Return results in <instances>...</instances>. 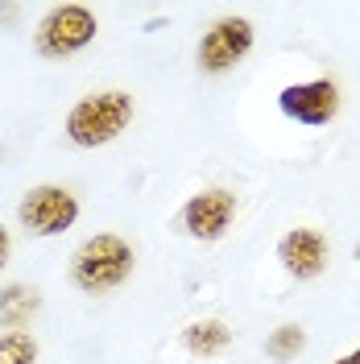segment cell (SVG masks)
Returning <instances> with one entry per match:
<instances>
[{
    "label": "cell",
    "mask_w": 360,
    "mask_h": 364,
    "mask_svg": "<svg viewBox=\"0 0 360 364\" xmlns=\"http://www.w3.org/2000/svg\"><path fill=\"white\" fill-rule=\"evenodd\" d=\"M232 220H236V199H232V191H220V186L191 195L182 207V228L195 240H220L232 228Z\"/></svg>",
    "instance_id": "cell-7"
},
{
    "label": "cell",
    "mask_w": 360,
    "mask_h": 364,
    "mask_svg": "<svg viewBox=\"0 0 360 364\" xmlns=\"http://www.w3.org/2000/svg\"><path fill=\"white\" fill-rule=\"evenodd\" d=\"M0 364H38V343L25 331L0 336Z\"/></svg>",
    "instance_id": "cell-12"
},
{
    "label": "cell",
    "mask_w": 360,
    "mask_h": 364,
    "mask_svg": "<svg viewBox=\"0 0 360 364\" xmlns=\"http://www.w3.org/2000/svg\"><path fill=\"white\" fill-rule=\"evenodd\" d=\"M133 273V249L125 236L116 232H100V236H88L75 257H70V277L83 294H108L116 290L125 277Z\"/></svg>",
    "instance_id": "cell-2"
},
{
    "label": "cell",
    "mask_w": 360,
    "mask_h": 364,
    "mask_svg": "<svg viewBox=\"0 0 360 364\" xmlns=\"http://www.w3.org/2000/svg\"><path fill=\"white\" fill-rule=\"evenodd\" d=\"M182 343H186L191 356H220L232 343V327H224L220 318H199L182 331Z\"/></svg>",
    "instance_id": "cell-9"
},
{
    "label": "cell",
    "mask_w": 360,
    "mask_h": 364,
    "mask_svg": "<svg viewBox=\"0 0 360 364\" xmlns=\"http://www.w3.org/2000/svg\"><path fill=\"white\" fill-rule=\"evenodd\" d=\"M302 348H307V331H302L298 323H282V327L273 331L270 340H265V352H270V360H294Z\"/></svg>",
    "instance_id": "cell-11"
},
{
    "label": "cell",
    "mask_w": 360,
    "mask_h": 364,
    "mask_svg": "<svg viewBox=\"0 0 360 364\" xmlns=\"http://www.w3.org/2000/svg\"><path fill=\"white\" fill-rule=\"evenodd\" d=\"M277 261L298 282L319 277V273L327 269V240L319 236L315 228H294V232L282 236V245H277Z\"/></svg>",
    "instance_id": "cell-8"
},
{
    "label": "cell",
    "mask_w": 360,
    "mask_h": 364,
    "mask_svg": "<svg viewBox=\"0 0 360 364\" xmlns=\"http://www.w3.org/2000/svg\"><path fill=\"white\" fill-rule=\"evenodd\" d=\"M17 215H21V224L33 232V236H58V232H67L75 220H79V199L70 195L67 186H33V191H25L21 207H17Z\"/></svg>",
    "instance_id": "cell-4"
},
{
    "label": "cell",
    "mask_w": 360,
    "mask_h": 364,
    "mask_svg": "<svg viewBox=\"0 0 360 364\" xmlns=\"http://www.w3.org/2000/svg\"><path fill=\"white\" fill-rule=\"evenodd\" d=\"M248 50H253V25L245 17H220L199 42V67L207 75H220L236 67Z\"/></svg>",
    "instance_id": "cell-5"
},
{
    "label": "cell",
    "mask_w": 360,
    "mask_h": 364,
    "mask_svg": "<svg viewBox=\"0 0 360 364\" xmlns=\"http://www.w3.org/2000/svg\"><path fill=\"white\" fill-rule=\"evenodd\" d=\"M38 311H42V294L38 290H29V286H4L0 290V323L4 327L21 331Z\"/></svg>",
    "instance_id": "cell-10"
},
{
    "label": "cell",
    "mask_w": 360,
    "mask_h": 364,
    "mask_svg": "<svg viewBox=\"0 0 360 364\" xmlns=\"http://www.w3.org/2000/svg\"><path fill=\"white\" fill-rule=\"evenodd\" d=\"M133 95L129 91H91L67 112V136L79 149H100L133 124Z\"/></svg>",
    "instance_id": "cell-1"
},
{
    "label": "cell",
    "mask_w": 360,
    "mask_h": 364,
    "mask_svg": "<svg viewBox=\"0 0 360 364\" xmlns=\"http://www.w3.org/2000/svg\"><path fill=\"white\" fill-rule=\"evenodd\" d=\"M356 257H360V245H356Z\"/></svg>",
    "instance_id": "cell-15"
},
{
    "label": "cell",
    "mask_w": 360,
    "mask_h": 364,
    "mask_svg": "<svg viewBox=\"0 0 360 364\" xmlns=\"http://www.w3.org/2000/svg\"><path fill=\"white\" fill-rule=\"evenodd\" d=\"M336 364H360V348H352V352H348V356H339Z\"/></svg>",
    "instance_id": "cell-14"
},
{
    "label": "cell",
    "mask_w": 360,
    "mask_h": 364,
    "mask_svg": "<svg viewBox=\"0 0 360 364\" xmlns=\"http://www.w3.org/2000/svg\"><path fill=\"white\" fill-rule=\"evenodd\" d=\"M9 249H13V240H9V228L0 224V269L9 265Z\"/></svg>",
    "instance_id": "cell-13"
},
{
    "label": "cell",
    "mask_w": 360,
    "mask_h": 364,
    "mask_svg": "<svg viewBox=\"0 0 360 364\" xmlns=\"http://www.w3.org/2000/svg\"><path fill=\"white\" fill-rule=\"evenodd\" d=\"M277 108L298 120V124H327L332 116L339 112V91L332 79H311V83H290V87L277 95Z\"/></svg>",
    "instance_id": "cell-6"
},
{
    "label": "cell",
    "mask_w": 360,
    "mask_h": 364,
    "mask_svg": "<svg viewBox=\"0 0 360 364\" xmlns=\"http://www.w3.org/2000/svg\"><path fill=\"white\" fill-rule=\"evenodd\" d=\"M95 33H100V21L88 4H54L38 21L33 42H38L42 58H70V54L88 50L95 42Z\"/></svg>",
    "instance_id": "cell-3"
}]
</instances>
